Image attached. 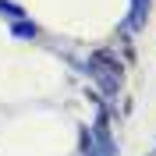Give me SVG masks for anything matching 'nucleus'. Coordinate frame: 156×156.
I'll return each instance as SVG.
<instances>
[{"instance_id": "20e7f679", "label": "nucleus", "mask_w": 156, "mask_h": 156, "mask_svg": "<svg viewBox=\"0 0 156 156\" xmlns=\"http://www.w3.org/2000/svg\"><path fill=\"white\" fill-rule=\"evenodd\" d=\"M0 11H7V14H14V18H18V14H21V11L14 7V4H4V0H0Z\"/></svg>"}, {"instance_id": "f257e3e1", "label": "nucleus", "mask_w": 156, "mask_h": 156, "mask_svg": "<svg viewBox=\"0 0 156 156\" xmlns=\"http://www.w3.org/2000/svg\"><path fill=\"white\" fill-rule=\"evenodd\" d=\"M89 71L103 85V92H117V85H121V64L110 53H96V57L89 60Z\"/></svg>"}, {"instance_id": "7ed1b4c3", "label": "nucleus", "mask_w": 156, "mask_h": 156, "mask_svg": "<svg viewBox=\"0 0 156 156\" xmlns=\"http://www.w3.org/2000/svg\"><path fill=\"white\" fill-rule=\"evenodd\" d=\"M36 25H32V21H18V25H14V36H21V39H29V36H36Z\"/></svg>"}, {"instance_id": "f03ea898", "label": "nucleus", "mask_w": 156, "mask_h": 156, "mask_svg": "<svg viewBox=\"0 0 156 156\" xmlns=\"http://www.w3.org/2000/svg\"><path fill=\"white\" fill-rule=\"evenodd\" d=\"M149 18V0H131V25H146Z\"/></svg>"}]
</instances>
